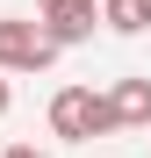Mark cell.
<instances>
[{
	"label": "cell",
	"mask_w": 151,
	"mask_h": 158,
	"mask_svg": "<svg viewBox=\"0 0 151 158\" xmlns=\"http://www.w3.org/2000/svg\"><path fill=\"white\" fill-rule=\"evenodd\" d=\"M101 22H108L115 36H137V29H151V15H144V0H108V7H101Z\"/></svg>",
	"instance_id": "obj_5"
},
{
	"label": "cell",
	"mask_w": 151,
	"mask_h": 158,
	"mask_svg": "<svg viewBox=\"0 0 151 158\" xmlns=\"http://www.w3.org/2000/svg\"><path fill=\"white\" fill-rule=\"evenodd\" d=\"M0 115H7V79H0Z\"/></svg>",
	"instance_id": "obj_8"
},
{
	"label": "cell",
	"mask_w": 151,
	"mask_h": 158,
	"mask_svg": "<svg viewBox=\"0 0 151 158\" xmlns=\"http://www.w3.org/2000/svg\"><path fill=\"white\" fill-rule=\"evenodd\" d=\"M115 122L122 129H137V122H151V79H115Z\"/></svg>",
	"instance_id": "obj_4"
},
{
	"label": "cell",
	"mask_w": 151,
	"mask_h": 158,
	"mask_svg": "<svg viewBox=\"0 0 151 158\" xmlns=\"http://www.w3.org/2000/svg\"><path fill=\"white\" fill-rule=\"evenodd\" d=\"M36 7H43V15H58V7H65V0H36Z\"/></svg>",
	"instance_id": "obj_7"
},
{
	"label": "cell",
	"mask_w": 151,
	"mask_h": 158,
	"mask_svg": "<svg viewBox=\"0 0 151 158\" xmlns=\"http://www.w3.org/2000/svg\"><path fill=\"white\" fill-rule=\"evenodd\" d=\"M58 58V43L43 36V22H0V72H43Z\"/></svg>",
	"instance_id": "obj_2"
},
{
	"label": "cell",
	"mask_w": 151,
	"mask_h": 158,
	"mask_svg": "<svg viewBox=\"0 0 151 158\" xmlns=\"http://www.w3.org/2000/svg\"><path fill=\"white\" fill-rule=\"evenodd\" d=\"M50 129H58L65 144H86V137H108L115 122V101L94 94V86H58V101H50Z\"/></svg>",
	"instance_id": "obj_1"
},
{
	"label": "cell",
	"mask_w": 151,
	"mask_h": 158,
	"mask_svg": "<svg viewBox=\"0 0 151 158\" xmlns=\"http://www.w3.org/2000/svg\"><path fill=\"white\" fill-rule=\"evenodd\" d=\"M144 15H151V0H144Z\"/></svg>",
	"instance_id": "obj_9"
},
{
	"label": "cell",
	"mask_w": 151,
	"mask_h": 158,
	"mask_svg": "<svg viewBox=\"0 0 151 158\" xmlns=\"http://www.w3.org/2000/svg\"><path fill=\"white\" fill-rule=\"evenodd\" d=\"M0 158H43L36 144H7V151H0Z\"/></svg>",
	"instance_id": "obj_6"
},
{
	"label": "cell",
	"mask_w": 151,
	"mask_h": 158,
	"mask_svg": "<svg viewBox=\"0 0 151 158\" xmlns=\"http://www.w3.org/2000/svg\"><path fill=\"white\" fill-rule=\"evenodd\" d=\"M94 22H101V15H94V0H65L58 15H43V36L65 50V43H86V36H94Z\"/></svg>",
	"instance_id": "obj_3"
}]
</instances>
